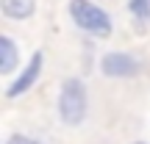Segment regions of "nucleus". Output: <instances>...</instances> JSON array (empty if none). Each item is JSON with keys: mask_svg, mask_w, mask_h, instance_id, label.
Here are the masks:
<instances>
[{"mask_svg": "<svg viewBox=\"0 0 150 144\" xmlns=\"http://www.w3.org/2000/svg\"><path fill=\"white\" fill-rule=\"evenodd\" d=\"M70 17L81 31L92 36H111V20L108 14L95 6L92 0H70Z\"/></svg>", "mask_w": 150, "mask_h": 144, "instance_id": "f257e3e1", "label": "nucleus"}, {"mask_svg": "<svg viewBox=\"0 0 150 144\" xmlns=\"http://www.w3.org/2000/svg\"><path fill=\"white\" fill-rule=\"evenodd\" d=\"M59 117H61V122L70 125V128L83 122V117H86V89H83V83H81L78 78L64 80V86H61Z\"/></svg>", "mask_w": 150, "mask_h": 144, "instance_id": "f03ea898", "label": "nucleus"}, {"mask_svg": "<svg viewBox=\"0 0 150 144\" xmlns=\"http://www.w3.org/2000/svg\"><path fill=\"white\" fill-rule=\"evenodd\" d=\"M100 72L106 78H131L139 72V64L128 53H106L100 58Z\"/></svg>", "mask_w": 150, "mask_h": 144, "instance_id": "7ed1b4c3", "label": "nucleus"}, {"mask_svg": "<svg viewBox=\"0 0 150 144\" xmlns=\"http://www.w3.org/2000/svg\"><path fill=\"white\" fill-rule=\"evenodd\" d=\"M42 61H45V53L42 50H36V53L31 55V61L25 64V70H22V75L14 80V83L6 89V97H20V94H25L28 89H31L33 83H36V78H39V72H42Z\"/></svg>", "mask_w": 150, "mask_h": 144, "instance_id": "20e7f679", "label": "nucleus"}, {"mask_svg": "<svg viewBox=\"0 0 150 144\" xmlns=\"http://www.w3.org/2000/svg\"><path fill=\"white\" fill-rule=\"evenodd\" d=\"M36 11V0H3V14L11 20H28Z\"/></svg>", "mask_w": 150, "mask_h": 144, "instance_id": "39448f33", "label": "nucleus"}, {"mask_svg": "<svg viewBox=\"0 0 150 144\" xmlns=\"http://www.w3.org/2000/svg\"><path fill=\"white\" fill-rule=\"evenodd\" d=\"M17 67V47L11 36H0V72H11Z\"/></svg>", "mask_w": 150, "mask_h": 144, "instance_id": "423d86ee", "label": "nucleus"}, {"mask_svg": "<svg viewBox=\"0 0 150 144\" xmlns=\"http://www.w3.org/2000/svg\"><path fill=\"white\" fill-rule=\"evenodd\" d=\"M128 8L136 20H142V22L150 20V0H128Z\"/></svg>", "mask_w": 150, "mask_h": 144, "instance_id": "0eeeda50", "label": "nucleus"}, {"mask_svg": "<svg viewBox=\"0 0 150 144\" xmlns=\"http://www.w3.org/2000/svg\"><path fill=\"white\" fill-rule=\"evenodd\" d=\"M6 144H39V141H33L31 136H22V133H14V136H8V141Z\"/></svg>", "mask_w": 150, "mask_h": 144, "instance_id": "6e6552de", "label": "nucleus"}, {"mask_svg": "<svg viewBox=\"0 0 150 144\" xmlns=\"http://www.w3.org/2000/svg\"><path fill=\"white\" fill-rule=\"evenodd\" d=\"M134 144H145V141H134Z\"/></svg>", "mask_w": 150, "mask_h": 144, "instance_id": "1a4fd4ad", "label": "nucleus"}]
</instances>
